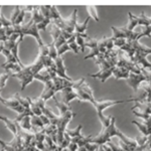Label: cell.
<instances>
[{
	"label": "cell",
	"mask_w": 151,
	"mask_h": 151,
	"mask_svg": "<svg viewBox=\"0 0 151 151\" xmlns=\"http://www.w3.org/2000/svg\"><path fill=\"white\" fill-rule=\"evenodd\" d=\"M40 118L41 122H42V124H43V126H47V125H50V120H48V118L45 115H43V114L40 116Z\"/></svg>",
	"instance_id": "cell-46"
},
{
	"label": "cell",
	"mask_w": 151,
	"mask_h": 151,
	"mask_svg": "<svg viewBox=\"0 0 151 151\" xmlns=\"http://www.w3.org/2000/svg\"><path fill=\"white\" fill-rule=\"evenodd\" d=\"M78 151H87V149H86V147H85V146H83V147L78 148Z\"/></svg>",
	"instance_id": "cell-47"
},
{
	"label": "cell",
	"mask_w": 151,
	"mask_h": 151,
	"mask_svg": "<svg viewBox=\"0 0 151 151\" xmlns=\"http://www.w3.org/2000/svg\"><path fill=\"white\" fill-rule=\"evenodd\" d=\"M150 79H151L150 73L147 72V70H145V69L142 68L141 74H133V73H130L128 79H127V83H128L129 86L133 89L134 92H137L138 87L140 86L141 83L147 82L148 84H150Z\"/></svg>",
	"instance_id": "cell-4"
},
{
	"label": "cell",
	"mask_w": 151,
	"mask_h": 151,
	"mask_svg": "<svg viewBox=\"0 0 151 151\" xmlns=\"http://www.w3.org/2000/svg\"><path fill=\"white\" fill-rule=\"evenodd\" d=\"M2 55H4V57L6 58V62L4 63V64H10V63H17V60H16V58L13 57V55L11 53L10 50H6V48H3V50H2ZM18 64V63H17Z\"/></svg>",
	"instance_id": "cell-28"
},
{
	"label": "cell",
	"mask_w": 151,
	"mask_h": 151,
	"mask_svg": "<svg viewBox=\"0 0 151 151\" xmlns=\"http://www.w3.org/2000/svg\"><path fill=\"white\" fill-rule=\"evenodd\" d=\"M78 148H79V146H78L77 143L72 142V141H70V143L68 146V150L69 151H78Z\"/></svg>",
	"instance_id": "cell-45"
},
{
	"label": "cell",
	"mask_w": 151,
	"mask_h": 151,
	"mask_svg": "<svg viewBox=\"0 0 151 151\" xmlns=\"http://www.w3.org/2000/svg\"><path fill=\"white\" fill-rule=\"evenodd\" d=\"M132 111L141 114H148L150 115V104H143V103H135V105L131 108Z\"/></svg>",
	"instance_id": "cell-15"
},
{
	"label": "cell",
	"mask_w": 151,
	"mask_h": 151,
	"mask_svg": "<svg viewBox=\"0 0 151 151\" xmlns=\"http://www.w3.org/2000/svg\"><path fill=\"white\" fill-rule=\"evenodd\" d=\"M75 35H76V43H77L80 52H85V47H86V45H85V43H86L85 38L83 37L81 35H77V33H75Z\"/></svg>",
	"instance_id": "cell-27"
},
{
	"label": "cell",
	"mask_w": 151,
	"mask_h": 151,
	"mask_svg": "<svg viewBox=\"0 0 151 151\" xmlns=\"http://www.w3.org/2000/svg\"><path fill=\"white\" fill-rule=\"evenodd\" d=\"M96 151H98V150H96Z\"/></svg>",
	"instance_id": "cell-51"
},
{
	"label": "cell",
	"mask_w": 151,
	"mask_h": 151,
	"mask_svg": "<svg viewBox=\"0 0 151 151\" xmlns=\"http://www.w3.org/2000/svg\"><path fill=\"white\" fill-rule=\"evenodd\" d=\"M77 16H78V9H74L73 13L70 14L69 18H64L63 20V28L62 31H65L69 33H74L75 30V25L77 23Z\"/></svg>",
	"instance_id": "cell-6"
},
{
	"label": "cell",
	"mask_w": 151,
	"mask_h": 151,
	"mask_svg": "<svg viewBox=\"0 0 151 151\" xmlns=\"http://www.w3.org/2000/svg\"><path fill=\"white\" fill-rule=\"evenodd\" d=\"M129 74L130 72H128L126 69L124 68H119V67H114L113 70V76L116 80H120V79H128Z\"/></svg>",
	"instance_id": "cell-14"
},
{
	"label": "cell",
	"mask_w": 151,
	"mask_h": 151,
	"mask_svg": "<svg viewBox=\"0 0 151 151\" xmlns=\"http://www.w3.org/2000/svg\"><path fill=\"white\" fill-rule=\"evenodd\" d=\"M0 120L3 121L5 123L7 129H8L10 132L13 134V136L15 137L17 135V126H18V123L16 122L15 120H10V119L6 118L4 116H0Z\"/></svg>",
	"instance_id": "cell-12"
},
{
	"label": "cell",
	"mask_w": 151,
	"mask_h": 151,
	"mask_svg": "<svg viewBox=\"0 0 151 151\" xmlns=\"http://www.w3.org/2000/svg\"><path fill=\"white\" fill-rule=\"evenodd\" d=\"M92 138H93V136H92V135L88 136V137H84V136H83L81 139L79 140V142H78L77 144H78V146H79V147H83V146H85V145L87 144V143L91 142Z\"/></svg>",
	"instance_id": "cell-40"
},
{
	"label": "cell",
	"mask_w": 151,
	"mask_h": 151,
	"mask_svg": "<svg viewBox=\"0 0 151 151\" xmlns=\"http://www.w3.org/2000/svg\"><path fill=\"white\" fill-rule=\"evenodd\" d=\"M2 104H3L4 106H6L7 108H9V109H11V110L17 112L18 114H21V113H23V112L25 111V109L21 106L20 103H19V102L15 98H14V97H12L11 99H3Z\"/></svg>",
	"instance_id": "cell-9"
},
{
	"label": "cell",
	"mask_w": 151,
	"mask_h": 151,
	"mask_svg": "<svg viewBox=\"0 0 151 151\" xmlns=\"http://www.w3.org/2000/svg\"><path fill=\"white\" fill-rule=\"evenodd\" d=\"M126 100H114V101H98V100L94 99L93 101L91 102V104L93 105L95 107L97 111V116H98L100 122L102 124V127L103 129H106L107 127L109 126V124L111 122V119H112V116H105L104 115V111L105 109L109 108V107H112V106H115L117 104H121V103H125Z\"/></svg>",
	"instance_id": "cell-2"
},
{
	"label": "cell",
	"mask_w": 151,
	"mask_h": 151,
	"mask_svg": "<svg viewBox=\"0 0 151 151\" xmlns=\"http://www.w3.org/2000/svg\"><path fill=\"white\" fill-rule=\"evenodd\" d=\"M126 102H135V103H143V104H150V85L144 87L140 91L139 95L132 96L131 98L126 100Z\"/></svg>",
	"instance_id": "cell-5"
},
{
	"label": "cell",
	"mask_w": 151,
	"mask_h": 151,
	"mask_svg": "<svg viewBox=\"0 0 151 151\" xmlns=\"http://www.w3.org/2000/svg\"><path fill=\"white\" fill-rule=\"evenodd\" d=\"M128 15H129V23H128V25L126 26V28H127L128 30L132 31L135 29L136 26H138V18H137V15H134L131 12H129Z\"/></svg>",
	"instance_id": "cell-23"
},
{
	"label": "cell",
	"mask_w": 151,
	"mask_h": 151,
	"mask_svg": "<svg viewBox=\"0 0 151 151\" xmlns=\"http://www.w3.org/2000/svg\"><path fill=\"white\" fill-rule=\"evenodd\" d=\"M45 19L43 15L40 13V6H33V10L31 12V18L30 21H32V23L38 24Z\"/></svg>",
	"instance_id": "cell-17"
},
{
	"label": "cell",
	"mask_w": 151,
	"mask_h": 151,
	"mask_svg": "<svg viewBox=\"0 0 151 151\" xmlns=\"http://www.w3.org/2000/svg\"><path fill=\"white\" fill-rule=\"evenodd\" d=\"M47 47H48V57L55 60L58 58V50L55 48L53 41L52 43H50V45H47Z\"/></svg>",
	"instance_id": "cell-32"
},
{
	"label": "cell",
	"mask_w": 151,
	"mask_h": 151,
	"mask_svg": "<svg viewBox=\"0 0 151 151\" xmlns=\"http://www.w3.org/2000/svg\"><path fill=\"white\" fill-rule=\"evenodd\" d=\"M20 10H21V7H20V6H15V7L13 8V11H12L11 17H10V21H11L12 25H13V22L15 21V19L17 18L18 14L20 13Z\"/></svg>",
	"instance_id": "cell-39"
},
{
	"label": "cell",
	"mask_w": 151,
	"mask_h": 151,
	"mask_svg": "<svg viewBox=\"0 0 151 151\" xmlns=\"http://www.w3.org/2000/svg\"><path fill=\"white\" fill-rule=\"evenodd\" d=\"M98 151H105V150H104V148L102 147V146H99V149H98Z\"/></svg>",
	"instance_id": "cell-49"
},
{
	"label": "cell",
	"mask_w": 151,
	"mask_h": 151,
	"mask_svg": "<svg viewBox=\"0 0 151 151\" xmlns=\"http://www.w3.org/2000/svg\"><path fill=\"white\" fill-rule=\"evenodd\" d=\"M113 70H114V67L111 68V69H108V70H99V72L96 73V74H90L89 76L91 78H94V79H99L102 83H105L109 78L113 76Z\"/></svg>",
	"instance_id": "cell-11"
},
{
	"label": "cell",
	"mask_w": 151,
	"mask_h": 151,
	"mask_svg": "<svg viewBox=\"0 0 151 151\" xmlns=\"http://www.w3.org/2000/svg\"><path fill=\"white\" fill-rule=\"evenodd\" d=\"M138 18V25L141 26H150V22H151V19L149 16H147L144 12L140 14V15L137 16Z\"/></svg>",
	"instance_id": "cell-24"
},
{
	"label": "cell",
	"mask_w": 151,
	"mask_h": 151,
	"mask_svg": "<svg viewBox=\"0 0 151 151\" xmlns=\"http://www.w3.org/2000/svg\"><path fill=\"white\" fill-rule=\"evenodd\" d=\"M87 11L88 13H89V17L90 18H93L95 21H97V22H99L100 19L98 17V12H97V8L94 6H88L87 7Z\"/></svg>",
	"instance_id": "cell-30"
},
{
	"label": "cell",
	"mask_w": 151,
	"mask_h": 151,
	"mask_svg": "<svg viewBox=\"0 0 151 151\" xmlns=\"http://www.w3.org/2000/svg\"><path fill=\"white\" fill-rule=\"evenodd\" d=\"M98 42H99V40L89 37L87 40L86 43H85V45H86L87 47H90L91 50H93V48H97V47H98Z\"/></svg>",
	"instance_id": "cell-36"
},
{
	"label": "cell",
	"mask_w": 151,
	"mask_h": 151,
	"mask_svg": "<svg viewBox=\"0 0 151 151\" xmlns=\"http://www.w3.org/2000/svg\"><path fill=\"white\" fill-rule=\"evenodd\" d=\"M12 76L11 73L9 72H5L4 74H1L0 75V89L3 90L4 87H5L7 81H8V79Z\"/></svg>",
	"instance_id": "cell-31"
},
{
	"label": "cell",
	"mask_w": 151,
	"mask_h": 151,
	"mask_svg": "<svg viewBox=\"0 0 151 151\" xmlns=\"http://www.w3.org/2000/svg\"><path fill=\"white\" fill-rule=\"evenodd\" d=\"M70 47L68 45V43H65V45H62V47H60L58 48V57H62L65 52H70Z\"/></svg>",
	"instance_id": "cell-41"
},
{
	"label": "cell",
	"mask_w": 151,
	"mask_h": 151,
	"mask_svg": "<svg viewBox=\"0 0 151 151\" xmlns=\"http://www.w3.org/2000/svg\"><path fill=\"white\" fill-rule=\"evenodd\" d=\"M150 139V136H138L137 138H136V142H137V145L138 146H141V145H144L146 142H147L148 140Z\"/></svg>",
	"instance_id": "cell-42"
},
{
	"label": "cell",
	"mask_w": 151,
	"mask_h": 151,
	"mask_svg": "<svg viewBox=\"0 0 151 151\" xmlns=\"http://www.w3.org/2000/svg\"><path fill=\"white\" fill-rule=\"evenodd\" d=\"M89 20H90V17L88 16V17L86 18V20H85L83 23H78V22L76 23L74 33H77V35H83V33H86Z\"/></svg>",
	"instance_id": "cell-21"
},
{
	"label": "cell",
	"mask_w": 151,
	"mask_h": 151,
	"mask_svg": "<svg viewBox=\"0 0 151 151\" xmlns=\"http://www.w3.org/2000/svg\"><path fill=\"white\" fill-rule=\"evenodd\" d=\"M3 48H4V47H3V43H0V52H2V50H3Z\"/></svg>",
	"instance_id": "cell-48"
},
{
	"label": "cell",
	"mask_w": 151,
	"mask_h": 151,
	"mask_svg": "<svg viewBox=\"0 0 151 151\" xmlns=\"http://www.w3.org/2000/svg\"><path fill=\"white\" fill-rule=\"evenodd\" d=\"M27 13L25 10H24V7H21L20 13L18 14L17 18L15 19V21L13 22V25H21V23L23 22V19L25 17V14Z\"/></svg>",
	"instance_id": "cell-34"
},
{
	"label": "cell",
	"mask_w": 151,
	"mask_h": 151,
	"mask_svg": "<svg viewBox=\"0 0 151 151\" xmlns=\"http://www.w3.org/2000/svg\"><path fill=\"white\" fill-rule=\"evenodd\" d=\"M116 119L115 117H112L111 122L109 124V126L106 129H102V132L100 133L97 137H93L91 139V143H95V144L101 146L106 144L107 142L111 141V138L114 137L116 134Z\"/></svg>",
	"instance_id": "cell-3"
},
{
	"label": "cell",
	"mask_w": 151,
	"mask_h": 151,
	"mask_svg": "<svg viewBox=\"0 0 151 151\" xmlns=\"http://www.w3.org/2000/svg\"><path fill=\"white\" fill-rule=\"evenodd\" d=\"M0 11H1V6H0ZM0 14H1V12H0ZM0 20H1V18H0Z\"/></svg>",
	"instance_id": "cell-50"
},
{
	"label": "cell",
	"mask_w": 151,
	"mask_h": 151,
	"mask_svg": "<svg viewBox=\"0 0 151 151\" xmlns=\"http://www.w3.org/2000/svg\"><path fill=\"white\" fill-rule=\"evenodd\" d=\"M55 69H57V76L62 79L68 80V81H73L72 79L67 75V69L65 67L64 64V60L62 57H58L55 60Z\"/></svg>",
	"instance_id": "cell-7"
},
{
	"label": "cell",
	"mask_w": 151,
	"mask_h": 151,
	"mask_svg": "<svg viewBox=\"0 0 151 151\" xmlns=\"http://www.w3.org/2000/svg\"><path fill=\"white\" fill-rule=\"evenodd\" d=\"M53 100H55V105H57V107L58 108V111H60V116L65 115V114L68 113L69 111H73L72 108L70 107V105H65V103H63V102H60L57 98H55V96L53 97Z\"/></svg>",
	"instance_id": "cell-22"
},
{
	"label": "cell",
	"mask_w": 151,
	"mask_h": 151,
	"mask_svg": "<svg viewBox=\"0 0 151 151\" xmlns=\"http://www.w3.org/2000/svg\"><path fill=\"white\" fill-rule=\"evenodd\" d=\"M30 118H31V116H26L18 122V125L20 126V128L22 129V130L27 131V132H31L32 126H31V123H30Z\"/></svg>",
	"instance_id": "cell-20"
},
{
	"label": "cell",
	"mask_w": 151,
	"mask_h": 151,
	"mask_svg": "<svg viewBox=\"0 0 151 151\" xmlns=\"http://www.w3.org/2000/svg\"><path fill=\"white\" fill-rule=\"evenodd\" d=\"M132 124L136 126L138 129H139V131L141 132L143 136H150V125H147V124L145 123H140V122H137V121H132Z\"/></svg>",
	"instance_id": "cell-18"
},
{
	"label": "cell",
	"mask_w": 151,
	"mask_h": 151,
	"mask_svg": "<svg viewBox=\"0 0 151 151\" xmlns=\"http://www.w3.org/2000/svg\"><path fill=\"white\" fill-rule=\"evenodd\" d=\"M63 103L65 105H70V102L75 99H78V95L72 87H68L63 89Z\"/></svg>",
	"instance_id": "cell-10"
},
{
	"label": "cell",
	"mask_w": 151,
	"mask_h": 151,
	"mask_svg": "<svg viewBox=\"0 0 151 151\" xmlns=\"http://www.w3.org/2000/svg\"><path fill=\"white\" fill-rule=\"evenodd\" d=\"M111 29L113 31V36L115 38H124L126 40V27H116V26H111Z\"/></svg>",
	"instance_id": "cell-19"
},
{
	"label": "cell",
	"mask_w": 151,
	"mask_h": 151,
	"mask_svg": "<svg viewBox=\"0 0 151 151\" xmlns=\"http://www.w3.org/2000/svg\"><path fill=\"white\" fill-rule=\"evenodd\" d=\"M29 103H30V110H31V112H32L33 115H35V116L42 115V112H41L40 108L35 104V102L33 101L32 99L29 98Z\"/></svg>",
	"instance_id": "cell-29"
},
{
	"label": "cell",
	"mask_w": 151,
	"mask_h": 151,
	"mask_svg": "<svg viewBox=\"0 0 151 151\" xmlns=\"http://www.w3.org/2000/svg\"><path fill=\"white\" fill-rule=\"evenodd\" d=\"M67 43H68V45L70 47V50H73L76 55H79L80 50H79V47H78L77 43H76V35H75V33L73 35V36L70 38V40H68Z\"/></svg>",
	"instance_id": "cell-25"
},
{
	"label": "cell",
	"mask_w": 151,
	"mask_h": 151,
	"mask_svg": "<svg viewBox=\"0 0 151 151\" xmlns=\"http://www.w3.org/2000/svg\"><path fill=\"white\" fill-rule=\"evenodd\" d=\"M40 11L45 18L50 19V6H40Z\"/></svg>",
	"instance_id": "cell-37"
},
{
	"label": "cell",
	"mask_w": 151,
	"mask_h": 151,
	"mask_svg": "<svg viewBox=\"0 0 151 151\" xmlns=\"http://www.w3.org/2000/svg\"><path fill=\"white\" fill-rule=\"evenodd\" d=\"M30 123H31V126H32V128H36V129H42L45 126H43L42 122H41L40 116H31L30 118Z\"/></svg>",
	"instance_id": "cell-26"
},
{
	"label": "cell",
	"mask_w": 151,
	"mask_h": 151,
	"mask_svg": "<svg viewBox=\"0 0 151 151\" xmlns=\"http://www.w3.org/2000/svg\"><path fill=\"white\" fill-rule=\"evenodd\" d=\"M50 23H52V19H50V18H45L42 21H41L40 23L36 24V26H37V29H38V30H43V31H45V30H47V26L48 25V24H50Z\"/></svg>",
	"instance_id": "cell-35"
},
{
	"label": "cell",
	"mask_w": 151,
	"mask_h": 151,
	"mask_svg": "<svg viewBox=\"0 0 151 151\" xmlns=\"http://www.w3.org/2000/svg\"><path fill=\"white\" fill-rule=\"evenodd\" d=\"M147 53L145 52H136L135 55H134V58L132 60V62L134 64L138 65L139 67L143 68V69H150L151 65L150 63L146 60V57H147Z\"/></svg>",
	"instance_id": "cell-8"
},
{
	"label": "cell",
	"mask_w": 151,
	"mask_h": 151,
	"mask_svg": "<svg viewBox=\"0 0 151 151\" xmlns=\"http://www.w3.org/2000/svg\"><path fill=\"white\" fill-rule=\"evenodd\" d=\"M50 35H52L53 41H55L60 37V35H62V29L58 28V26H55V24L52 23V30H50Z\"/></svg>",
	"instance_id": "cell-33"
},
{
	"label": "cell",
	"mask_w": 151,
	"mask_h": 151,
	"mask_svg": "<svg viewBox=\"0 0 151 151\" xmlns=\"http://www.w3.org/2000/svg\"><path fill=\"white\" fill-rule=\"evenodd\" d=\"M0 18H1V23H2V26L4 28L6 27H9V26H12V23L10 21V19H7L3 14H0Z\"/></svg>",
	"instance_id": "cell-43"
},
{
	"label": "cell",
	"mask_w": 151,
	"mask_h": 151,
	"mask_svg": "<svg viewBox=\"0 0 151 151\" xmlns=\"http://www.w3.org/2000/svg\"><path fill=\"white\" fill-rule=\"evenodd\" d=\"M83 129V125H79L75 130H65V133L70 137V141L75 143H78L79 140L83 137V135L81 134V131Z\"/></svg>",
	"instance_id": "cell-13"
},
{
	"label": "cell",
	"mask_w": 151,
	"mask_h": 151,
	"mask_svg": "<svg viewBox=\"0 0 151 151\" xmlns=\"http://www.w3.org/2000/svg\"><path fill=\"white\" fill-rule=\"evenodd\" d=\"M45 69V65H43L42 58L38 55L37 60L33 63L32 65H27V67H24L21 72L17 73V74H13L11 77H14L16 79H18L21 83V91H23L26 87L30 84L31 82L35 80V76L40 74L41 70Z\"/></svg>",
	"instance_id": "cell-1"
},
{
	"label": "cell",
	"mask_w": 151,
	"mask_h": 151,
	"mask_svg": "<svg viewBox=\"0 0 151 151\" xmlns=\"http://www.w3.org/2000/svg\"><path fill=\"white\" fill-rule=\"evenodd\" d=\"M2 68L5 70V72H9L13 74H17V73L21 72V70L23 69L20 65L17 64V63H10V64H3L2 65Z\"/></svg>",
	"instance_id": "cell-16"
},
{
	"label": "cell",
	"mask_w": 151,
	"mask_h": 151,
	"mask_svg": "<svg viewBox=\"0 0 151 151\" xmlns=\"http://www.w3.org/2000/svg\"><path fill=\"white\" fill-rule=\"evenodd\" d=\"M127 42V40H124V38H113V45H114V47H117L118 50H120L121 47L125 45V43Z\"/></svg>",
	"instance_id": "cell-38"
},
{
	"label": "cell",
	"mask_w": 151,
	"mask_h": 151,
	"mask_svg": "<svg viewBox=\"0 0 151 151\" xmlns=\"http://www.w3.org/2000/svg\"><path fill=\"white\" fill-rule=\"evenodd\" d=\"M85 147H86L87 151H96L99 149V145L95 144V143H91V142L87 143V144L85 145Z\"/></svg>",
	"instance_id": "cell-44"
}]
</instances>
